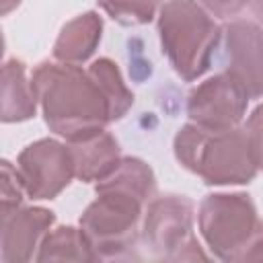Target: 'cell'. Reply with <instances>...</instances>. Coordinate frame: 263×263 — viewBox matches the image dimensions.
I'll return each mask as SVG.
<instances>
[{
    "mask_svg": "<svg viewBox=\"0 0 263 263\" xmlns=\"http://www.w3.org/2000/svg\"><path fill=\"white\" fill-rule=\"evenodd\" d=\"M31 82L47 127L66 142L101 132L113 121L109 99L88 68L45 60L33 68Z\"/></svg>",
    "mask_w": 263,
    "mask_h": 263,
    "instance_id": "1",
    "label": "cell"
},
{
    "mask_svg": "<svg viewBox=\"0 0 263 263\" xmlns=\"http://www.w3.org/2000/svg\"><path fill=\"white\" fill-rule=\"evenodd\" d=\"M175 158L205 185H245L259 168L251 154L245 127L205 129L197 123L179 127L173 140Z\"/></svg>",
    "mask_w": 263,
    "mask_h": 263,
    "instance_id": "2",
    "label": "cell"
},
{
    "mask_svg": "<svg viewBox=\"0 0 263 263\" xmlns=\"http://www.w3.org/2000/svg\"><path fill=\"white\" fill-rule=\"evenodd\" d=\"M162 53L185 82L201 78L222 39V27L197 0H166L158 10Z\"/></svg>",
    "mask_w": 263,
    "mask_h": 263,
    "instance_id": "3",
    "label": "cell"
},
{
    "mask_svg": "<svg viewBox=\"0 0 263 263\" xmlns=\"http://www.w3.org/2000/svg\"><path fill=\"white\" fill-rule=\"evenodd\" d=\"M97 199L86 205L80 226L86 232L99 261L123 259L142 236L146 201L117 187H95Z\"/></svg>",
    "mask_w": 263,
    "mask_h": 263,
    "instance_id": "4",
    "label": "cell"
},
{
    "mask_svg": "<svg viewBox=\"0 0 263 263\" xmlns=\"http://www.w3.org/2000/svg\"><path fill=\"white\" fill-rule=\"evenodd\" d=\"M201 238L214 257L242 261L245 253L263 232V220L249 193H210L197 210Z\"/></svg>",
    "mask_w": 263,
    "mask_h": 263,
    "instance_id": "5",
    "label": "cell"
},
{
    "mask_svg": "<svg viewBox=\"0 0 263 263\" xmlns=\"http://www.w3.org/2000/svg\"><path fill=\"white\" fill-rule=\"evenodd\" d=\"M193 220L195 205L189 197L177 193L156 195L144 210L142 240L158 259H208L193 236Z\"/></svg>",
    "mask_w": 263,
    "mask_h": 263,
    "instance_id": "6",
    "label": "cell"
},
{
    "mask_svg": "<svg viewBox=\"0 0 263 263\" xmlns=\"http://www.w3.org/2000/svg\"><path fill=\"white\" fill-rule=\"evenodd\" d=\"M16 168L31 199H53L76 177L68 142L55 138H41L25 146L16 158Z\"/></svg>",
    "mask_w": 263,
    "mask_h": 263,
    "instance_id": "7",
    "label": "cell"
},
{
    "mask_svg": "<svg viewBox=\"0 0 263 263\" xmlns=\"http://www.w3.org/2000/svg\"><path fill=\"white\" fill-rule=\"evenodd\" d=\"M251 97L228 74L220 72L199 82L187 95V117L205 129H232L245 119Z\"/></svg>",
    "mask_w": 263,
    "mask_h": 263,
    "instance_id": "8",
    "label": "cell"
},
{
    "mask_svg": "<svg viewBox=\"0 0 263 263\" xmlns=\"http://www.w3.org/2000/svg\"><path fill=\"white\" fill-rule=\"evenodd\" d=\"M224 72L251 99H263V27L249 18H234L222 29Z\"/></svg>",
    "mask_w": 263,
    "mask_h": 263,
    "instance_id": "9",
    "label": "cell"
},
{
    "mask_svg": "<svg viewBox=\"0 0 263 263\" xmlns=\"http://www.w3.org/2000/svg\"><path fill=\"white\" fill-rule=\"evenodd\" d=\"M53 222L55 214L39 205L18 208L6 220H0V259L4 263L35 259Z\"/></svg>",
    "mask_w": 263,
    "mask_h": 263,
    "instance_id": "10",
    "label": "cell"
},
{
    "mask_svg": "<svg viewBox=\"0 0 263 263\" xmlns=\"http://www.w3.org/2000/svg\"><path fill=\"white\" fill-rule=\"evenodd\" d=\"M68 146L74 158L76 179L82 183H99L107 179L123 158L119 142L107 129L68 142Z\"/></svg>",
    "mask_w": 263,
    "mask_h": 263,
    "instance_id": "11",
    "label": "cell"
},
{
    "mask_svg": "<svg viewBox=\"0 0 263 263\" xmlns=\"http://www.w3.org/2000/svg\"><path fill=\"white\" fill-rule=\"evenodd\" d=\"M103 37V18L95 12H82L76 18L68 21L55 43H53V58L64 64H84L92 58Z\"/></svg>",
    "mask_w": 263,
    "mask_h": 263,
    "instance_id": "12",
    "label": "cell"
},
{
    "mask_svg": "<svg viewBox=\"0 0 263 263\" xmlns=\"http://www.w3.org/2000/svg\"><path fill=\"white\" fill-rule=\"evenodd\" d=\"M37 92L31 78H27V68L21 60L10 58L2 66V109L0 119L4 123L27 121L37 111Z\"/></svg>",
    "mask_w": 263,
    "mask_h": 263,
    "instance_id": "13",
    "label": "cell"
},
{
    "mask_svg": "<svg viewBox=\"0 0 263 263\" xmlns=\"http://www.w3.org/2000/svg\"><path fill=\"white\" fill-rule=\"evenodd\" d=\"M35 259L37 261H99L92 249V242L88 240L82 226L51 228L45 234Z\"/></svg>",
    "mask_w": 263,
    "mask_h": 263,
    "instance_id": "14",
    "label": "cell"
},
{
    "mask_svg": "<svg viewBox=\"0 0 263 263\" xmlns=\"http://www.w3.org/2000/svg\"><path fill=\"white\" fill-rule=\"evenodd\" d=\"M95 187H117V189H125L134 195H138L140 199H144L146 203L156 197V177L154 171L136 156H123L119 166L103 181L95 183Z\"/></svg>",
    "mask_w": 263,
    "mask_h": 263,
    "instance_id": "15",
    "label": "cell"
},
{
    "mask_svg": "<svg viewBox=\"0 0 263 263\" xmlns=\"http://www.w3.org/2000/svg\"><path fill=\"white\" fill-rule=\"evenodd\" d=\"M88 72L97 78V82L101 84V88L107 95L113 121L121 119L134 105V92L127 88V84L119 72V66L111 58H99L88 66Z\"/></svg>",
    "mask_w": 263,
    "mask_h": 263,
    "instance_id": "16",
    "label": "cell"
},
{
    "mask_svg": "<svg viewBox=\"0 0 263 263\" xmlns=\"http://www.w3.org/2000/svg\"><path fill=\"white\" fill-rule=\"evenodd\" d=\"M99 6L111 16L115 23L134 27L146 25L156 16L158 0H97Z\"/></svg>",
    "mask_w": 263,
    "mask_h": 263,
    "instance_id": "17",
    "label": "cell"
},
{
    "mask_svg": "<svg viewBox=\"0 0 263 263\" xmlns=\"http://www.w3.org/2000/svg\"><path fill=\"white\" fill-rule=\"evenodd\" d=\"M0 197H2V210H0V220H6L10 214H14L18 208H23V199L27 195L23 179L18 175V168L12 166V162L2 160V177H0Z\"/></svg>",
    "mask_w": 263,
    "mask_h": 263,
    "instance_id": "18",
    "label": "cell"
},
{
    "mask_svg": "<svg viewBox=\"0 0 263 263\" xmlns=\"http://www.w3.org/2000/svg\"><path fill=\"white\" fill-rule=\"evenodd\" d=\"M247 140L251 146V154L255 158V164L259 171H263V103L253 109L245 123Z\"/></svg>",
    "mask_w": 263,
    "mask_h": 263,
    "instance_id": "19",
    "label": "cell"
},
{
    "mask_svg": "<svg viewBox=\"0 0 263 263\" xmlns=\"http://www.w3.org/2000/svg\"><path fill=\"white\" fill-rule=\"evenodd\" d=\"M214 18H232L242 12L251 0H197Z\"/></svg>",
    "mask_w": 263,
    "mask_h": 263,
    "instance_id": "20",
    "label": "cell"
},
{
    "mask_svg": "<svg viewBox=\"0 0 263 263\" xmlns=\"http://www.w3.org/2000/svg\"><path fill=\"white\" fill-rule=\"evenodd\" d=\"M242 261H263V232L257 236V240L251 245V249L245 253Z\"/></svg>",
    "mask_w": 263,
    "mask_h": 263,
    "instance_id": "21",
    "label": "cell"
},
{
    "mask_svg": "<svg viewBox=\"0 0 263 263\" xmlns=\"http://www.w3.org/2000/svg\"><path fill=\"white\" fill-rule=\"evenodd\" d=\"M249 6H251V10H253V14H255L257 23L263 27V0H251V2H249Z\"/></svg>",
    "mask_w": 263,
    "mask_h": 263,
    "instance_id": "22",
    "label": "cell"
},
{
    "mask_svg": "<svg viewBox=\"0 0 263 263\" xmlns=\"http://www.w3.org/2000/svg\"><path fill=\"white\" fill-rule=\"evenodd\" d=\"M0 4H2V8H0V12L6 16L10 10H14L18 4H21V0H0Z\"/></svg>",
    "mask_w": 263,
    "mask_h": 263,
    "instance_id": "23",
    "label": "cell"
}]
</instances>
